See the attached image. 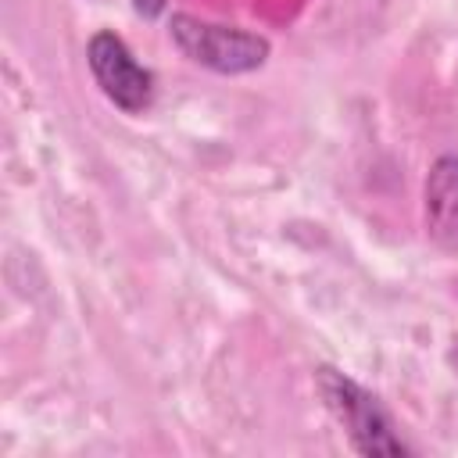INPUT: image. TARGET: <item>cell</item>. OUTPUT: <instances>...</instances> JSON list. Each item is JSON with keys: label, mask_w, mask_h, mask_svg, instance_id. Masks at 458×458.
<instances>
[{"label": "cell", "mask_w": 458, "mask_h": 458, "mask_svg": "<svg viewBox=\"0 0 458 458\" xmlns=\"http://www.w3.org/2000/svg\"><path fill=\"white\" fill-rule=\"evenodd\" d=\"M315 386H318L329 415L344 426L347 444L358 454H369V458L408 454V444L394 433V419L386 415L379 397L369 394L358 379H351L347 372H340L333 365H318L315 369Z\"/></svg>", "instance_id": "6da1fadb"}, {"label": "cell", "mask_w": 458, "mask_h": 458, "mask_svg": "<svg viewBox=\"0 0 458 458\" xmlns=\"http://www.w3.org/2000/svg\"><path fill=\"white\" fill-rule=\"evenodd\" d=\"M168 36L182 57L218 75H243L268 61V39L236 25L204 21L197 14H172Z\"/></svg>", "instance_id": "7a4b0ae2"}, {"label": "cell", "mask_w": 458, "mask_h": 458, "mask_svg": "<svg viewBox=\"0 0 458 458\" xmlns=\"http://www.w3.org/2000/svg\"><path fill=\"white\" fill-rule=\"evenodd\" d=\"M86 64L93 72V82L100 93L125 114H140L154 100V75L132 57L122 36L114 32H93L86 43Z\"/></svg>", "instance_id": "3957f363"}, {"label": "cell", "mask_w": 458, "mask_h": 458, "mask_svg": "<svg viewBox=\"0 0 458 458\" xmlns=\"http://www.w3.org/2000/svg\"><path fill=\"white\" fill-rule=\"evenodd\" d=\"M422 218L426 236L444 247L458 250V154H440L422 186Z\"/></svg>", "instance_id": "277c9868"}, {"label": "cell", "mask_w": 458, "mask_h": 458, "mask_svg": "<svg viewBox=\"0 0 458 458\" xmlns=\"http://www.w3.org/2000/svg\"><path fill=\"white\" fill-rule=\"evenodd\" d=\"M165 4H168V0H132V11L150 21V18H157V14L165 11Z\"/></svg>", "instance_id": "5b68a950"}]
</instances>
